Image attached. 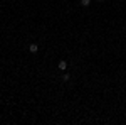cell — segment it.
I'll list each match as a JSON object with an SVG mask.
<instances>
[{"label": "cell", "instance_id": "1", "mask_svg": "<svg viewBox=\"0 0 126 125\" xmlns=\"http://www.w3.org/2000/svg\"><path fill=\"white\" fill-rule=\"evenodd\" d=\"M29 51H30L32 54H35V53L39 51V46H37V44H30V46H29Z\"/></svg>", "mask_w": 126, "mask_h": 125}, {"label": "cell", "instance_id": "2", "mask_svg": "<svg viewBox=\"0 0 126 125\" xmlns=\"http://www.w3.org/2000/svg\"><path fill=\"white\" fill-rule=\"evenodd\" d=\"M66 68H67V62L66 61H59V69H61V71H66Z\"/></svg>", "mask_w": 126, "mask_h": 125}, {"label": "cell", "instance_id": "3", "mask_svg": "<svg viewBox=\"0 0 126 125\" xmlns=\"http://www.w3.org/2000/svg\"><path fill=\"white\" fill-rule=\"evenodd\" d=\"M89 3H91V0H81V5L82 7H89Z\"/></svg>", "mask_w": 126, "mask_h": 125}, {"label": "cell", "instance_id": "4", "mask_svg": "<svg viewBox=\"0 0 126 125\" xmlns=\"http://www.w3.org/2000/svg\"><path fill=\"white\" fill-rule=\"evenodd\" d=\"M69 78H71V76H69V73H64V74H62V80H64V81H69Z\"/></svg>", "mask_w": 126, "mask_h": 125}, {"label": "cell", "instance_id": "5", "mask_svg": "<svg viewBox=\"0 0 126 125\" xmlns=\"http://www.w3.org/2000/svg\"><path fill=\"white\" fill-rule=\"evenodd\" d=\"M97 2H103V0H97Z\"/></svg>", "mask_w": 126, "mask_h": 125}]
</instances>
